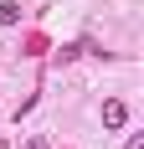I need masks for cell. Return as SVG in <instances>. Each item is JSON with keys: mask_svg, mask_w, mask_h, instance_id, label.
<instances>
[{"mask_svg": "<svg viewBox=\"0 0 144 149\" xmlns=\"http://www.w3.org/2000/svg\"><path fill=\"white\" fill-rule=\"evenodd\" d=\"M124 123H129V103L124 98H108L103 103V129H124Z\"/></svg>", "mask_w": 144, "mask_h": 149, "instance_id": "1", "label": "cell"}, {"mask_svg": "<svg viewBox=\"0 0 144 149\" xmlns=\"http://www.w3.org/2000/svg\"><path fill=\"white\" fill-rule=\"evenodd\" d=\"M15 21H21V5L5 0V5H0V26H15Z\"/></svg>", "mask_w": 144, "mask_h": 149, "instance_id": "2", "label": "cell"}, {"mask_svg": "<svg viewBox=\"0 0 144 149\" xmlns=\"http://www.w3.org/2000/svg\"><path fill=\"white\" fill-rule=\"evenodd\" d=\"M124 149H144V134H129V144H124Z\"/></svg>", "mask_w": 144, "mask_h": 149, "instance_id": "3", "label": "cell"}, {"mask_svg": "<svg viewBox=\"0 0 144 149\" xmlns=\"http://www.w3.org/2000/svg\"><path fill=\"white\" fill-rule=\"evenodd\" d=\"M26 149H46V139H26Z\"/></svg>", "mask_w": 144, "mask_h": 149, "instance_id": "4", "label": "cell"}]
</instances>
